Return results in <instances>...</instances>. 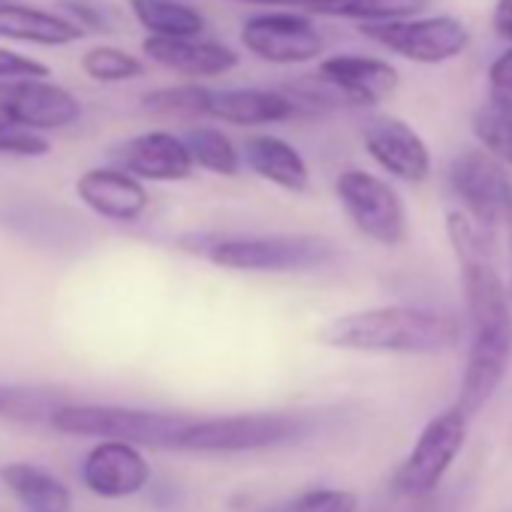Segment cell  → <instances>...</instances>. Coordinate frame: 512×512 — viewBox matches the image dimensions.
<instances>
[{
  "label": "cell",
  "mask_w": 512,
  "mask_h": 512,
  "mask_svg": "<svg viewBox=\"0 0 512 512\" xmlns=\"http://www.w3.org/2000/svg\"><path fill=\"white\" fill-rule=\"evenodd\" d=\"M314 419L296 410H269V413H232L196 419L184 428L175 449L196 455H238L260 452L287 443H299L311 434Z\"/></svg>",
  "instance_id": "4"
},
{
  "label": "cell",
  "mask_w": 512,
  "mask_h": 512,
  "mask_svg": "<svg viewBox=\"0 0 512 512\" xmlns=\"http://www.w3.org/2000/svg\"><path fill=\"white\" fill-rule=\"evenodd\" d=\"M184 142L190 148V157L199 169L223 178H235L241 172V151L232 145V139L214 127H193L184 133Z\"/></svg>",
  "instance_id": "25"
},
{
  "label": "cell",
  "mask_w": 512,
  "mask_h": 512,
  "mask_svg": "<svg viewBox=\"0 0 512 512\" xmlns=\"http://www.w3.org/2000/svg\"><path fill=\"white\" fill-rule=\"evenodd\" d=\"M0 482L25 506V512H70L73 491L52 470L31 461H10L0 467Z\"/></svg>",
  "instance_id": "21"
},
{
  "label": "cell",
  "mask_w": 512,
  "mask_h": 512,
  "mask_svg": "<svg viewBox=\"0 0 512 512\" xmlns=\"http://www.w3.org/2000/svg\"><path fill=\"white\" fill-rule=\"evenodd\" d=\"M49 151H52L49 139L34 130L0 127V154L4 157H46Z\"/></svg>",
  "instance_id": "30"
},
{
  "label": "cell",
  "mask_w": 512,
  "mask_h": 512,
  "mask_svg": "<svg viewBox=\"0 0 512 512\" xmlns=\"http://www.w3.org/2000/svg\"><path fill=\"white\" fill-rule=\"evenodd\" d=\"M317 76L353 106H377L401 85V73L371 55H332L317 67Z\"/></svg>",
  "instance_id": "16"
},
{
  "label": "cell",
  "mask_w": 512,
  "mask_h": 512,
  "mask_svg": "<svg viewBox=\"0 0 512 512\" xmlns=\"http://www.w3.org/2000/svg\"><path fill=\"white\" fill-rule=\"evenodd\" d=\"M142 52L154 64H160L184 79H217L238 67L235 49H229L226 43H217V40H202V37H193V40L148 37L142 43Z\"/></svg>",
  "instance_id": "17"
},
{
  "label": "cell",
  "mask_w": 512,
  "mask_h": 512,
  "mask_svg": "<svg viewBox=\"0 0 512 512\" xmlns=\"http://www.w3.org/2000/svg\"><path fill=\"white\" fill-rule=\"evenodd\" d=\"M193 416L184 413H160V410H136L118 404H61L49 425L70 437H100L121 440L133 446H163L175 449L184 428Z\"/></svg>",
  "instance_id": "5"
},
{
  "label": "cell",
  "mask_w": 512,
  "mask_h": 512,
  "mask_svg": "<svg viewBox=\"0 0 512 512\" xmlns=\"http://www.w3.org/2000/svg\"><path fill=\"white\" fill-rule=\"evenodd\" d=\"M181 250H190L202 260L226 272L250 275H287L314 272L329 266L338 247L311 232H269V235H184Z\"/></svg>",
  "instance_id": "3"
},
{
  "label": "cell",
  "mask_w": 512,
  "mask_h": 512,
  "mask_svg": "<svg viewBox=\"0 0 512 512\" xmlns=\"http://www.w3.org/2000/svg\"><path fill=\"white\" fill-rule=\"evenodd\" d=\"M473 136L479 139L482 151L497 157L503 166H512V100L491 94L473 112Z\"/></svg>",
  "instance_id": "24"
},
{
  "label": "cell",
  "mask_w": 512,
  "mask_h": 512,
  "mask_svg": "<svg viewBox=\"0 0 512 512\" xmlns=\"http://www.w3.org/2000/svg\"><path fill=\"white\" fill-rule=\"evenodd\" d=\"M61 404L37 389H13V386H0V416L10 419H52V413Z\"/></svg>",
  "instance_id": "29"
},
{
  "label": "cell",
  "mask_w": 512,
  "mask_h": 512,
  "mask_svg": "<svg viewBox=\"0 0 512 512\" xmlns=\"http://www.w3.org/2000/svg\"><path fill=\"white\" fill-rule=\"evenodd\" d=\"M82 482L103 500H124L151 482V464L133 443L100 440L82 461Z\"/></svg>",
  "instance_id": "14"
},
{
  "label": "cell",
  "mask_w": 512,
  "mask_h": 512,
  "mask_svg": "<svg viewBox=\"0 0 512 512\" xmlns=\"http://www.w3.org/2000/svg\"><path fill=\"white\" fill-rule=\"evenodd\" d=\"M61 13L67 19H73L85 34L94 31V34H109L115 28L112 16L97 4V0H61Z\"/></svg>",
  "instance_id": "31"
},
{
  "label": "cell",
  "mask_w": 512,
  "mask_h": 512,
  "mask_svg": "<svg viewBox=\"0 0 512 512\" xmlns=\"http://www.w3.org/2000/svg\"><path fill=\"white\" fill-rule=\"evenodd\" d=\"M299 115V106L290 100L287 91L269 88H226L211 91L208 118H217L232 127H263L281 124Z\"/></svg>",
  "instance_id": "18"
},
{
  "label": "cell",
  "mask_w": 512,
  "mask_h": 512,
  "mask_svg": "<svg viewBox=\"0 0 512 512\" xmlns=\"http://www.w3.org/2000/svg\"><path fill=\"white\" fill-rule=\"evenodd\" d=\"M431 7V0H323L314 10L317 16L347 19L359 28L365 25H389V22H407L422 16Z\"/></svg>",
  "instance_id": "23"
},
{
  "label": "cell",
  "mask_w": 512,
  "mask_h": 512,
  "mask_svg": "<svg viewBox=\"0 0 512 512\" xmlns=\"http://www.w3.org/2000/svg\"><path fill=\"white\" fill-rule=\"evenodd\" d=\"M241 46L266 64H308L323 55V34L308 16L266 13L241 25Z\"/></svg>",
  "instance_id": "11"
},
{
  "label": "cell",
  "mask_w": 512,
  "mask_h": 512,
  "mask_svg": "<svg viewBox=\"0 0 512 512\" xmlns=\"http://www.w3.org/2000/svg\"><path fill=\"white\" fill-rule=\"evenodd\" d=\"M232 4H247V7H299V10H317L323 0H232Z\"/></svg>",
  "instance_id": "35"
},
{
  "label": "cell",
  "mask_w": 512,
  "mask_h": 512,
  "mask_svg": "<svg viewBox=\"0 0 512 512\" xmlns=\"http://www.w3.org/2000/svg\"><path fill=\"white\" fill-rule=\"evenodd\" d=\"M359 497L347 488H311L263 512H356Z\"/></svg>",
  "instance_id": "28"
},
{
  "label": "cell",
  "mask_w": 512,
  "mask_h": 512,
  "mask_svg": "<svg viewBox=\"0 0 512 512\" xmlns=\"http://www.w3.org/2000/svg\"><path fill=\"white\" fill-rule=\"evenodd\" d=\"M494 31L512 46V0H497L494 4Z\"/></svg>",
  "instance_id": "34"
},
{
  "label": "cell",
  "mask_w": 512,
  "mask_h": 512,
  "mask_svg": "<svg viewBox=\"0 0 512 512\" xmlns=\"http://www.w3.org/2000/svg\"><path fill=\"white\" fill-rule=\"evenodd\" d=\"M82 37L85 31L64 13L16 4V0L0 4V40H16L31 46H70Z\"/></svg>",
  "instance_id": "20"
},
{
  "label": "cell",
  "mask_w": 512,
  "mask_h": 512,
  "mask_svg": "<svg viewBox=\"0 0 512 512\" xmlns=\"http://www.w3.org/2000/svg\"><path fill=\"white\" fill-rule=\"evenodd\" d=\"M208 106H211V88H202V85L157 88L142 97L145 112L166 115V118H199V115H208Z\"/></svg>",
  "instance_id": "26"
},
{
  "label": "cell",
  "mask_w": 512,
  "mask_h": 512,
  "mask_svg": "<svg viewBox=\"0 0 512 512\" xmlns=\"http://www.w3.org/2000/svg\"><path fill=\"white\" fill-rule=\"evenodd\" d=\"M112 160L118 169L130 172L139 181H184L193 175L196 163L184 136L166 130H148L124 139L112 148Z\"/></svg>",
  "instance_id": "13"
},
{
  "label": "cell",
  "mask_w": 512,
  "mask_h": 512,
  "mask_svg": "<svg viewBox=\"0 0 512 512\" xmlns=\"http://www.w3.org/2000/svg\"><path fill=\"white\" fill-rule=\"evenodd\" d=\"M467 422L470 416L455 404L428 419V425L422 428V434L416 437L413 449L395 473V491L404 497L431 494L461 455L467 440Z\"/></svg>",
  "instance_id": "7"
},
{
  "label": "cell",
  "mask_w": 512,
  "mask_h": 512,
  "mask_svg": "<svg viewBox=\"0 0 512 512\" xmlns=\"http://www.w3.org/2000/svg\"><path fill=\"white\" fill-rule=\"evenodd\" d=\"M335 196L365 238L383 247H398L407 238V211L389 181L365 169H344L335 178Z\"/></svg>",
  "instance_id": "8"
},
{
  "label": "cell",
  "mask_w": 512,
  "mask_h": 512,
  "mask_svg": "<svg viewBox=\"0 0 512 512\" xmlns=\"http://www.w3.org/2000/svg\"><path fill=\"white\" fill-rule=\"evenodd\" d=\"M82 70L88 79L103 82V85H118V82H130L145 76V64L115 46H94L82 55Z\"/></svg>",
  "instance_id": "27"
},
{
  "label": "cell",
  "mask_w": 512,
  "mask_h": 512,
  "mask_svg": "<svg viewBox=\"0 0 512 512\" xmlns=\"http://www.w3.org/2000/svg\"><path fill=\"white\" fill-rule=\"evenodd\" d=\"M76 196L88 211L112 223H133L148 211V190L139 178L118 166H97L79 175Z\"/></svg>",
  "instance_id": "15"
},
{
  "label": "cell",
  "mask_w": 512,
  "mask_h": 512,
  "mask_svg": "<svg viewBox=\"0 0 512 512\" xmlns=\"http://www.w3.org/2000/svg\"><path fill=\"white\" fill-rule=\"evenodd\" d=\"M136 22L157 40H193L202 37L205 19L184 0H130Z\"/></svg>",
  "instance_id": "22"
},
{
  "label": "cell",
  "mask_w": 512,
  "mask_h": 512,
  "mask_svg": "<svg viewBox=\"0 0 512 512\" xmlns=\"http://www.w3.org/2000/svg\"><path fill=\"white\" fill-rule=\"evenodd\" d=\"M368 157L398 181L422 184L431 175V151L425 139L401 118L380 115L365 124L362 133Z\"/></svg>",
  "instance_id": "12"
},
{
  "label": "cell",
  "mask_w": 512,
  "mask_h": 512,
  "mask_svg": "<svg viewBox=\"0 0 512 512\" xmlns=\"http://www.w3.org/2000/svg\"><path fill=\"white\" fill-rule=\"evenodd\" d=\"M461 269L464 308L470 320V347L455 407L476 416L500 389L512 362V302L506 284L482 247L455 250Z\"/></svg>",
  "instance_id": "1"
},
{
  "label": "cell",
  "mask_w": 512,
  "mask_h": 512,
  "mask_svg": "<svg viewBox=\"0 0 512 512\" xmlns=\"http://www.w3.org/2000/svg\"><path fill=\"white\" fill-rule=\"evenodd\" d=\"M79 118L82 100L49 79L0 82V127L46 133L73 127Z\"/></svg>",
  "instance_id": "10"
},
{
  "label": "cell",
  "mask_w": 512,
  "mask_h": 512,
  "mask_svg": "<svg viewBox=\"0 0 512 512\" xmlns=\"http://www.w3.org/2000/svg\"><path fill=\"white\" fill-rule=\"evenodd\" d=\"M449 187L461 202V211L482 229L512 226V181L506 166L482 148H470L452 157Z\"/></svg>",
  "instance_id": "6"
},
{
  "label": "cell",
  "mask_w": 512,
  "mask_h": 512,
  "mask_svg": "<svg viewBox=\"0 0 512 512\" xmlns=\"http://www.w3.org/2000/svg\"><path fill=\"white\" fill-rule=\"evenodd\" d=\"M365 40L383 46L386 52L413 61V64H446L458 58L470 46V31L452 16H428V19H407L389 25H365L359 28Z\"/></svg>",
  "instance_id": "9"
},
{
  "label": "cell",
  "mask_w": 512,
  "mask_h": 512,
  "mask_svg": "<svg viewBox=\"0 0 512 512\" xmlns=\"http://www.w3.org/2000/svg\"><path fill=\"white\" fill-rule=\"evenodd\" d=\"M488 85H491V94L512 100V46L491 61V67H488Z\"/></svg>",
  "instance_id": "33"
},
{
  "label": "cell",
  "mask_w": 512,
  "mask_h": 512,
  "mask_svg": "<svg viewBox=\"0 0 512 512\" xmlns=\"http://www.w3.org/2000/svg\"><path fill=\"white\" fill-rule=\"evenodd\" d=\"M25 79H49V67L40 64L37 58L0 46V82H25Z\"/></svg>",
  "instance_id": "32"
},
{
  "label": "cell",
  "mask_w": 512,
  "mask_h": 512,
  "mask_svg": "<svg viewBox=\"0 0 512 512\" xmlns=\"http://www.w3.org/2000/svg\"><path fill=\"white\" fill-rule=\"evenodd\" d=\"M506 293H509V302H512V278H509V284H506Z\"/></svg>",
  "instance_id": "36"
},
{
  "label": "cell",
  "mask_w": 512,
  "mask_h": 512,
  "mask_svg": "<svg viewBox=\"0 0 512 512\" xmlns=\"http://www.w3.org/2000/svg\"><path fill=\"white\" fill-rule=\"evenodd\" d=\"M241 160L250 172H256L263 181L287 190V193H305L311 184V169L299 148H293L281 136H250L241 148Z\"/></svg>",
  "instance_id": "19"
},
{
  "label": "cell",
  "mask_w": 512,
  "mask_h": 512,
  "mask_svg": "<svg viewBox=\"0 0 512 512\" xmlns=\"http://www.w3.org/2000/svg\"><path fill=\"white\" fill-rule=\"evenodd\" d=\"M317 341L347 353L377 356H437L455 350L461 341L458 317L416 305H383L350 311L329 320Z\"/></svg>",
  "instance_id": "2"
},
{
  "label": "cell",
  "mask_w": 512,
  "mask_h": 512,
  "mask_svg": "<svg viewBox=\"0 0 512 512\" xmlns=\"http://www.w3.org/2000/svg\"><path fill=\"white\" fill-rule=\"evenodd\" d=\"M0 4H4V0H0Z\"/></svg>",
  "instance_id": "37"
}]
</instances>
